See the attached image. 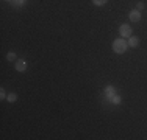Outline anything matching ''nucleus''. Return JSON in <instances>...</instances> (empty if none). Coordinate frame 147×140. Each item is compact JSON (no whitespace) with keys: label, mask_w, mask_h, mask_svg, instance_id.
Returning <instances> with one entry per match:
<instances>
[{"label":"nucleus","mask_w":147,"mask_h":140,"mask_svg":"<svg viewBox=\"0 0 147 140\" xmlns=\"http://www.w3.org/2000/svg\"><path fill=\"white\" fill-rule=\"evenodd\" d=\"M92 3H94V5H97V6H102V5L107 3V0H92Z\"/></svg>","instance_id":"obj_10"},{"label":"nucleus","mask_w":147,"mask_h":140,"mask_svg":"<svg viewBox=\"0 0 147 140\" xmlns=\"http://www.w3.org/2000/svg\"><path fill=\"white\" fill-rule=\"evenodd\" d=\"M16 70L19 73L25 72V70H27V61H24V59H17V61H16Z\"/></svg>","instance_id":"obj_3"},{"label":"nucleus","mask_w":147,"mask_h":140,"mask_svg":"<svg viewBox=\"0 0 147 140\" xmlns=\"http://www.w3.org/2000/svg\"><path fill=\"white\" fill-rule=\"evenodd\" d=\"M27 3V0H11V5L16 6V8H19V6H24Z\"/></svg>","instance_id":"obj_7"},{"label":"nucleus","mask_w":147,"mask_h":140,"mask_svg":"<svg viewBox=\"0 0 147 140\" xmlns=\"http://www.w3.org/2000/svg\"><path fill=\"white\" fill-rule=\"evenodd\" d=\"M127 47H128V44L124 41V37L116 39V41L113 42V50H114V53H117V55L125 53V51H127Z\"/></svg>","instance_id":"obj_1"},{"label":"nucleus","mask_w":147,"mask_h":140,"mask_svg":"<svg viewBox=\"0 0 147 140\" xmlns=\"http://www.w3.org/2000/svg\"><path fill=\"white\" fill-rule=\"evenodd\" d=\"M144 2H138V9H139V11H141V9H144Z\"/></svg>","instance_id":"obj_12"},{"label":"nucleus","mask_w":147,"mask_h":140,"mask_svg":"<svg viewBox=\"0 0 147 140\" xmlns=\"http://www.w3.org/2000/svg\"><path fill=\"white\" fill-rule=\"evenodd\" d=\"M111 100H113V103H114V104H121V101H122L119 95H114L113 98H111Z\"/></svg>","instance_id":"obj_11"},{"label":"nucleus","mask_w":147,"mask_h":140,"mask_svg":"<svg viewBox=\"0 0 147 140\" xmlns=\"http://www.w3.org/2000/svg\"><path fill=\"white\" fill-rule=\"evenodd\" d=\"M105 95H107V97L111 100V98L116 95V92H114V87H113V86H107V87H105Z\"/></svg>","instance_id":"obj_5"},{"label":"nucleus","mask_w":147,"mask_h":140,"mask_svg":"<svg viewBox=\"0 0 147 140\" xmlns=\"http://www.w3.org/2000/svg\"><path fill=\"white\" fill-rule=\"evenodd\" d=\"M130 47H138L139 45V37H136V36H130L128 37V42H127Z\"/></svg>","instance_id":"obj_6"},{"label":"nucleus","mask_w":147,"mask_h":140,"mask_svg":"<svg viewBox=\"0 0 147 140\" xmlns=\"http://www.w3.org/2000/svg\"><path fill=\"white\" fill-rule=\"evenodd\" d=\"M8 2H11V0H8Z\"/></svg>","instance_id":"obj_14"},{"label":"nucleus","mask_w":147,"mask_h":140,"mask_svg":"<svg viewBox=\"0 0 147 140\" xmlns=\"http://www.w3.org/2000/svg\"><path fill=\"white\" fill-rule=\"evenodd\" d=\"M6 97H8V95H6V93H5V90H0V98H6Z\"/></svg>","instance_id":"obj_13"},{"label":"nucleus","mask_w":147,"mask_h":140,"mask_svg":"<svg viewBox=\"0 0 147 140\" xmlns=\"http://www.w3.org/2000/svg\"><path fill=\"white\" fill-rule=\"evenodd\" d=\"M6 59H8V61H16V53L14 51H9V53L6 55Z\"/></svg>","instance_id":"obj_9"},{"label":"nucleus","mask_w":147,"mask_h":140,"mask_svg":"<svg viewBox=\"0 0 147 140\" xmlns=\"http://www.w3.org/2000/svg\"><path fill=\"white\" fill-rule=\"evenodd\" d=\"M119 34H121V37H130L131 36V27L122 23V25L119 27Z\"/></svg>","instance_id":"obj_2"},{"label":"nucleus","mask_w":147,"mask_h":140,"mask_svg":"<svg viewBox=\"0 0 147 140\" xmlns=\"http://www.w3.org/2000/svg\"><path fill=\"white\" fill-rule=\"evenodd\" d=\"M128 17H130L131 22H139L141 20V13H139V9H131Z\"/></svg>","instance_id":"obj_4"},{"label":"nucleus","mask_w":147,"mask_h":140,"mask_svg":"<svg viewBox=\"0 0 147 140\" xmlns=\"http://www.w3.org/2000/svg\"><path fill=\"white\" fill-rule=\"evenodd\" d=\"M17 100V95L16 93H8V97H6V101H9V103H14V101Z\"/></svg>","instance_id":"obj_8"}]
</instances>
